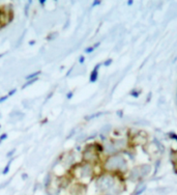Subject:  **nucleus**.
<instances>
[{
	"label": "nucleus",
	"instance_id": "nucleus-1",
	"mask_svg": "<svg viewBox=\"0 0 177 195\" xmlns=\"http://www.w3.org/2000/svg\"><path fill=\"white\" fill-rule=\"evenodd\" d=\"M126 162L122 156H113L108 159V161L106 163V167L110 171L112 170H122L125 168Z\"/></svg>",
	"mask_w": 177,
	"mask_h": 195
},
{
	"label": "nucleus",
	"instance_id": "nucleus-2",
	"mask_svg": "<svg viewBox=\"0 0 177 195\" xmlns=\"http://www.w3.org/2000/svg\"><path fill=\"white\" fill-rule=\"evenodd\" d=\"M114 185V179L110 177V175H105L102 177L98 181V188L102 191H108L112 188Z\"/></svg>",
	"mask_w": 177,
	"mask_h": 195
},
{
	"label": "nucleus",
	"instance_id": "nucleus-3",
	"mask_svg": "<svg viewBox=\"0 0 177 195\" xmlns=\"http://www.w3.org/2000/svg\"><path fill=\"white\" fill-rule=\"evenodd\" d=\"M98 68H96L94 71H93V73H92V77H90V80H91V81L96 80V77H98Z\"/></svg>",
	"mask_w": 177,
	"mask_h": 195
}]
</instances>
